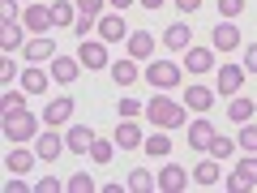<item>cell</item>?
Segmentation results:
<instances>
[{"label":"cell","mask_w":257,"mask_h":193,"mask_svg":"<svg viewBox=\"0 0 257 193\" xmlns=\"http://www.w3.org/2000/svg\"><path fill=\"white\" fill-rule=\"evenodd\" d=\"M146 120H150V125H159V129H180L184 120H189V112H184V103L155 94V99L146 103Z\"/></svg>","instance_id":"cell-1"},{"label":"cell","mask_w":257,"mask_h":193,"mask_svg":"<svg viewBox=\"0 0 257 193\" xmlns=\"http://www.w3.org/2000/svg\"><path fill=\"white\" fill-rule=\"evenodd\" d=\"M0 129H5V138L26 142V138H35V133H39V120L30 116L26 108H18V112H9V116H0Z\"/></svg>","instance_id":"cell-2"},{"label":"cell","mask_w":257,"mask_h":193,"mask_svg":"<svg viewBox=\"0 0 257 193\" xmlns=\"http://www.w3.org/2000/svg\"><path fill=\"white\" fill-rule=\"evenodd\" d=\"M146 82L159 86V90H172V86H180V64H172V60H150V64H146Z\"/></svg>","instance_id":"cell-3"},{"label":"cell","mask_w":257,"mask_h":193,"mask_svg":"<svg viewBox=\"0 0 257 193\" xmlns=\"http://www.w3.org/2000/svg\"><path fill=\"white\" fill-rule=\"evenodd\" d=\"M159 189L163 193H184L189 189V172H184L180 163H167L163 172H159Z\"/></svg>","instance_id":"cell-4"},{"label":"cell","mask_w":257,"mask_h":193,"mask_svg":"<svg viewBox=\"0 0 257 193\" xmlns=\"http://www.w3.org/2000/svg\"><path fill=\"white\" fill-rule=\"evenodd\" d=\"M99 39L103 43H120V39H128V26L120 13H103L99 18Z\"/></svg>","instance_id":"cell-5"},{"label":"cell","mask_w":257,"mask_h":193,"mask_svg":"<svg viewBox=\"0 0 257 193\" xmlns=\"http://www.w3.org/2000/svg\"><path fill=\"white\" fill-rule=\"evenodd\" d=\"M244 86V64H223L219 69V90L214 94H240Z\"/></svg>","instance_id":"cell-6"},{"label":"cell","mask_w":257,"mask_h":193,"mask_svg":"<svg viewBox=\"0 0 257 193\" xmlns=\"http://www.w3.org/2000/svg\"><path fill=\"white\" fill-rule=\"evenodd\" d=\"M22 22H26V30H35V35H47V30H52V9H47V5H26Z\"/></svg>","instance_id":"cell-7"},{"label":"cell","mask_w":257,"mask_h":193,"mask_svg":"<svg viewBox=\"0 0 257 193\" xmlns=\"http://www.w3.org/2000/svg\"><path fill=\"white\" fill-rule=\"evenodd\" d=\"M73 108H77V99H52V103L43 108V120H47V129L64 125V120L73 116Z\"/></svg>","instance_id":"cell-8"},{"label":"cell","mask_w":257,"mask_h":193,"mask_svg":"<svg viewBox=\"0 0 257 193\" xmlns=\"http://www.w3.org/2000/svg\"><path fill=\"white\" fill-rule=\"evenodd\" d=\"M77 60H82L86 69H107V47H103V43H86V39H82Z\"/></svg>","instance_id":"cell-9"},{"label":"cell","mask_w":257,"mask_h":193,"mask_svg":"<svg viewBox=\"0 0 257 193\" xmlns=\"http://www.w3.org/2000/svg\"><path fill=\"white\" fill-rule=\"evenodd\" d=\"M184 69H189V73H210V69H214V52H210V47H189Z\"/></svg>","instance_id":"cell-10"},{"label":"cell","mask_w":257,"mask_h":193,"mask_svg":"<svg viewBox=\"0 0 257 193\" xmlns=\"http://www.w3.org/2000/svg\"><path fill=\"white\" fill-rule=\"evenodd\" d=\"M60 150H69V146H64V138H56V129H47L43 138H35V155H39V159H47V163H52Z\"/></svg>","instance_id":"cell-11"},{"label":"cell","mask_w":257,"mask_h":193,"mask_svg":"<svg viewBox=\"0 0 257 193\" xmlns=\"http://www.w3.org/2000/svg\"><path fill=\"white\" fill-rule=\"evenodd\" d=\"M236 47H240V30L231 22H219L214 26V52H236Z\"/></svg>","instance_id":"cell-12"},{"label":"cell","mask_w":257,"mask_h":193,"mask_svg":"<svg viewBox=\"0 0 257 193\" xmlns=\"http://www.w3.org/2000/svg\"><path fill=\"white\" fill-rule=\"evenodd\" d=\"M210 142H214V125H210V120H193V125H189V146L193 150H206Z\"/></svg>","instance_id":"cell-13"},{"label":"cell","mask_w":257,"mask_h":193,"mask_svg":"<svg viewBox=\"0 0 257 193\" xmlns=\"http://www.w3.org/2000/svg\"><path fill=\"white\" fill-rule=\"evenodd\" d=\"M90 142H94L90 125H73V129H69V138H64V146L73 150V155H86V150H90Z\"/></svg>","instance_id":"cell-14"},{"label":"cell","mask_w":257,"mask_h":193,"mask_svg":"<svg viewBox=\"0 0 257 193\" xmlns=\"http://www.w3.org/2000/svg\"><path fill=\"white\" fill-rule=\"evenodd\" d=\"M150 52H155V39H150L146 30H128V56H133V60H146Z\"/></svg>","instance_id":"cell-15"},{"label":"cell","mask_w":257,"mask_h":193,"mask_svg":"<svg viewBox=\"0 0 257 193\" xmlns=\"http://www.w3.org/2000/svg\"><path fill=\"white\" fill-rule=\"evenodd\" d=\"M77 64H82V60H73V56H52V77L69 86L77 77Z\"/></svg>","instance_id":"cell-16"},{"label":"cell","mask_w":257,"mask_h":193,"mask_svg":"<svg viewBox=\"0 0 257 193\" xmlns=\"http://www.w3.org/2000/svg\"><path fill=\"white\" fill-rule=\"evenodd\" d=\"M219 176H223V172H219V159H214V155H210V159H202V163L193 167V180L206 184V189H210V184H219Z\"/></svg>","instance_id":"cell-17"},{"label":"cell","mask_w":257,"mask_h":193,"mask_svg":"<svg viewBox=\"0 0 257 193\" xmlns=\"http://www.w3.org/2000/svg\"><path fill=\"white\" fill-rule=\"evenodd\" d=\"M163 43L172 47V52H189V26H184V22H172V26L163 30Z\"/></svg>","instance_id":"cell-18"},{"label":"cell","mask_w":257,"mask_h":193,"mask_svg":"<svg viewBox=\"0 0 257 193\" xmlns=\"http://www.w3.org/2000/svg\"><path fill=\"white\" fill-rule=\"evenodd\" d=\"M116 142H120V150H138L146 138H142V129L133 125V120H124V125L116 129Z\"/></svg>","instance_id":"cell-19"},{"label":"cell","mask_w":257,"mask_h":193,"mask_svg":"<svg viewBox=\"0 0 257 193\" xmlns=\"http://www.w3.org/2000/svg\"><path fill=\"white\" fill-rule=\"evenodd\" d=\"M184 103H189L193 112H206V108H214V90H210V86H189Z\"/></svg>","instance_id":"cell-20"},{"label":"cell","mask_w":257,"mask_h":193,"mask_svg":"<svg viewBox=\"0 0 257 193\" xmlns=\"http://www.w3.org/2000/svg\"><path fill=\"white\" fill-rule=\"evenodd\" d=\"M35 159H39V155H30V150L13 146V150H9V159H5V167H9V172H18V176H22V172H30V167H35Z\"/></svg>","instance_id":"cell-21"},{"label":"cell","mask_w":257,"mask_h":193,"mask_svg":"<svg viewBox=\"0 0 257 193\" xmlns=\"http://www.w3.org/2000/svg\"><path fill=\"white\" fill-rule=\"evenodd\" d=\"M253 112H257V99H231V103H227V116L236 120V125L253 120Z\"/></svg>","instance_id":"cell-22"},{"label":"cell","mask_w":257,"mask_h":193,"mask_svg":"<svg viewBox=\"0 0 257 193\" xmlns=\"http://www.w3.org/2000/svg\"><path fill=\"white\" fill-rule=\"evenodd\" d=\"M111 77H116V86H133V82H138V64H133V56L111 64Z\"/></svg>","instance_id":"cell-23"},{"label":"cell","mask_w":257,"mask_h":193,"mask_svg":"<svg viewBox=\"0 0 257 193\" xmlns=\"http://www.w3.org/2000/svg\"><path fill=\"white\" fill-rule=\"evenodd\" d=\"M0 43H5V52H13V47L22 43V26H18V18H5V22H0Z\"/></svg>","instance_id":"cell-24"},{"label":"cell","mask_w":257,"mask_h":193,"mask_svg":"<svg viewBox=\"0 0 257 193\" xmlns=\"http://www.w3.org/2000/svg\"><path fill=\"white\" fill-rule=\"evenodd\" d=\"M22 52H26V60H47V56H52V39L39 35V39H30V43H22Z\"/></svg>","instance_id":"cell-25"},{"label":"cell","mask_w":257,"mask_h":193,"mask_svg":"<svg viewBox=\"0 0 257 193\" xmlns=\"http://www.w3.org/2000/svg\"><path fill=\"white\" fill-rule=\"evenodd\" d=\"M22 90L26 94H43L47 90V73L43 69H26V73H22Z\"/></svg>","instance_id":"cell-26"},{"label":"cell","mask_w":257,"mask_h":193,"mask_svg":"<svg viewBox=\"0 0 257 193\" xmlns=\"http://www.w3.org/2000/svg\"><path fill=\"white\" fill-rule=\"evenodd\" d=\"M73 5L69 0H52V26H73Z\"/></svg>","instance_id":"cell-27"},{"label":"cell","mask_w":257,"mask_h":193,"mask_svg":"<svg viewBox=\"0 0 257 193\" xmlns=\"http://www.w3.org/2000/svg\"><path fill=\"white\" fill-rule=\"evenodd\" d=\"M236 176L244 180V189H257V155H248V159H240V167H236Z\"/></svg>","instance_id":"cell-28"},{"label":"cell","mask_w":257,"mask_h":193,"mask_svg":"<svg viewBox=\"0 0 257 193\" xmlns=\"http://www.w3.org/2000/svg\"><path fill=\"white\" fill-rule=\"evenodd\" d=\"M155 176H150V172H128V189H133V193H150V189H155Z\"/></svg>","instance_id":"cell-29"},{"label":"cell","mask_w":257,"mask_h":193,"mask_svg":"<svg viewBox=\"0 0 257 193\" xmlns=\"http://www.w3.org/2000/svg\"><path fill=\"white\" fill-rule=\"evenodd\" d=\"M142 146H146V155H159V159L172 155V138H159V133H155V138H146Z\"/></svg>","instance_id":"cell-30"},{"label":"cell","mask_w":257,"mask_h":193,"mask_svg":"<svg viewBox=\"0 0 257 193\" xmlns=\"http://www.w3.org/2000/svg\"><path fill=\"white\" fill-rule=\"evenodd\" d=\"M206 150H210L214 159H231V150H236V142H231V138H219V133H214V142H210Z\"/></svg>","instance_id":"cell-31"},{"label":"cell","mask_w":257,"mask_h":193,"mask_svg":"<svg viewBox=\"0 0 257 193\" xmlns=\"http://www.w3.org/2000/svg\"><path fill=\"white\" fill-rule=\"evenodd\" d=\"M18 108H26V99H22L18 90H5V94H0V116H9V112H18Z\"/></svg>","instance_id":"cell-32"},{"label":"cell","mask_w":257,"mask_h":193,"mask_svg":"<svg viewBox=\"0 0 257 193\" xmlns=\"http://www.w3.org/2000/svg\"><path fill=\"white\" fill-rule=\"evenodd\" d=\"M240 150L257 155V125H248V120H244V129H240Z\"/></svg>","instance_id":"cell-33"},{"label":"cell","mask_w":257,"mask_h":193,"mask_svg":"<svg viewBox=\"0 0 257 193\" xmlns=\"http://www.w3.org/2000/svg\"><path fill=\"white\" fill-rule=\"evenodd\" d=\"M90 159H94V163H111V142L94 138V142H90Z\"/></svg>","instance_id":"cell-34"},{"label":"cell","mask_w":257,"mask_h":193,"mask_svg":"<svg viewBox=\"0 0 257 193\" xmlns=\"http://www.w3.org/2000/svg\"><path fill=\"white\" fill-rule=\"evenodd\" d=\"M90 30H99V18H90V13H77V22H73V35H90Z\"/></svg>","instance_id":"cell-35"},{"label":"cell","mask_w":257,"mask_h":193,"mask_svg":"<svg viewBox=\"0 0 257 193\" xmlns=\"http://www.w3.org/2000/svg\"><path fill=\"white\" fill-rule=\"evenodd\" d=\"M69 189H73V193H90V189H94V180H90V172H77L73 180H69Z\"/></svg>","instance_id":"cell-36"},{"label":"cell","mask_w":257,"mask_h":193,"mask_svg":"<svg viewBox=\"0 0 257 193\" xmlns=\"http://www.w3.org/2000/svg\"><path fill=\"white\" fill-rule=\"evenodd\" d=\"M138 112H146V103H142V99H120V116H138Z\"/></svg>","instance_id":"cell-37"},{"label":"cell","mask_w":257,"mask_h":193,"mask_svg":"<svg viewBox=\"0 0 257 193\" xmlns=\"http://www.w3.org/2000/svg\"><path fill=\"white\" fill-rule=\"evenodd\" d=\"M77 5V13H90V18H99V9L107 5V0H73Z\"/></svg>","instance_id":"cell-38"},{"label":"cell","mask_w":257,"mask_h":193,"mask_svg":"<svg viewBox=\"0 0 257 193\" xmlns=\"http://www.w3.org/2000/svg\"><path fill=\"white\" fill-rule=\"evenodd\" d=\"M244 9V0H219V18H236Z\"/></svg>","instance_id":"cell-39"},{"label":"cell","mask_w":257,"mask_h":193,"mask_svg":"<svg viewBox=\"0 0 257 193\" xmlns=\"http://www.w3.org/2000/svg\"><path fill=\"white\" fill-rule=\"evenodd\" d=\"M0 77H5V82H13V77H18V64H13V56H5V60H0Z\"/></svg>","instance_id":"cell-40"},{"label":"cell","mask_w":257,"mask_h":193,"mask_svg":"<svg viewBox=\"0 0 257 193\" xmlns=\"http://www.w3.org/2000/svg\"><path fill=\"white\" fill-rule=\"evenodd\" d=\"M56 189H60V180H56V176H43V180L35 184V193H56Z\"/></svg>","instance_id":"cell-41"},{"label":"cell","mask_w":257,"mask_h":193,"mask_svg":"<svg viewBox=\"0 0 257 193\" xmlns=\"http://www.w3.org/2000/svg\"><path fill=\"white\" fill-rule=\"evenodd\" d=\"M244 73H257V43L244 47Z\"/></svg>","instance_id":"cell-42"},{"label":"cell","mask_w":257,"mask_h":193,"mask_svg":"<svg viewBox=\"0 0 257 193\" xmlns=\"http://www.w3.org/2000/svg\"><path fill=\"white\" fill-rule=\"evenodd\" d=\"M0 13L5 18H18V0H0Z\"/></svg>","instance_id":"cell-43"},{"label":"cell","mask_w":257,"mask_h":193,"mask_svg":"<svg viewBox=\"0 0 257 193\" xmlns=\"http://www.w3.org/2000/svg\"><path fill=\"white\" fill-rule=\"evenodd\" d=\"M176 5H180L184 13H193V9H197V5H202V0H176Z\"/></svg>","instance_id":"cell-44"},{"label":"cell","mask_w":257,"mask_h":193,"mask_svg":"<svg viewBox=\"0 0 257 193\" xmlns=\"http://www.w3.org/2000/svg\"><path fill=\"white\" fill-rule=\"evenodd\" d=\"M107 5H111V9H116V13H124L128 5H133V0H107Z\"/></svg>","instance_id":"cell-45"},{"label":"cell","mask_w":257,"mask_h":193,"mask_svg":"<svg viewBox=\"0 0 257 193\" xmlns=\"http://www.w3.org/2000/svg\"><path fill=\"white\" fill-rule=\"evenodd\" d=\"M138 5H146V9H159V5H163V0H138Z\"/></svg>","instance_id":"cell-46"}]
</instances>
